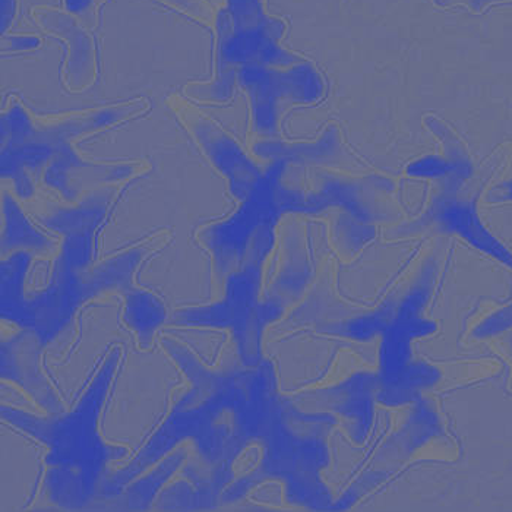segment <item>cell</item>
Listing matches in <instances>:
<instances>
[{"label":"cell","instance_id":"cell-1","mask_svg":"<svg viewBox=\"0 0 512 512\" xmlns=\"http://www.w3.org/2000/svg\"><path fill=\"white\" fill-rule=\"evenodd\" d=\"M163 346L191 387L137 457L107 476L91 510H99L103 502L118 496L183 441L194 442L201 463L233 464L243 447L261 436L276 404L274 378L267 366H259L256 371L214 372L178 341L164 338Z\"/></svg>","mask_w":512,"mask_h":512},{"label":"cell","instance_id":"cell-2","mask_svg":"<svg viewBox=\"0 0 512 512\" xmlns=\"http://www.w3.org/2000/svg\"><path fill=\"white\" fill-rule=\"evenodd\" d=\"M118 362L119 352H113L77 406L68 412L37 416L2 407L6 422L47 448L44 461L49 470L44 489L50 501L65 510H91L110 474L109 464L128 454L126 448L107 444L99 431L101 409Z\"/></svg>","mask_w":512,"mask_h":512},{"label":"cell","instance_id":"cell-3","mask_svg":"<svg viewBox=\"0 0 512 512\" xmlns=\"http://www.w3.org/2000/svg\"><path fill=\"white\" fill-rule=\"evenodd\" d=\"M91 233L66 236L55 271L43 292L28 297L24 278L31 254L18 251L2 262V316L21 328H30L49 343L66 327L79 306L101 292L116 290L120 295L132 286L134 262L128 255L109 259L88 270L91 259Z\"/></svg>","mask_w":512,"mask_h":512},{"label":"cell","instance_id":"cell-4","mask_svg":"<svg viewBox=\"0 0 512 512\" xmlns=\"http://www.w3.org/2000/svg\"><path fill=\"white\" fill-rule=\"evenodd\" d=\"M324 422L325 417L306 416L277 400L261 434L264 460L254 473L232 483L221 502H235L261 480L277 477L287 483L290 501L312 508L327 505L328 493L318 476L327 463L322 444Z\"/></svg>","mask_w":512,"mask_h":512},{"label":"cell","instance_id":"cell-5","mask_svg":"<svg viewBox=\"0 0 512 512\" xmlns=\"http://www.w3.org/2000/svg\"><path fill=\"white\" fill-rule=\"evenodd\" d=\"M273 242L274 232L259 236L249 249L242 267L227 276L223 299L214 305L180 309L173 316V324L229 330L245 365L258 366L262 330L268 322L280 315L276 305L258 303L262 262Z\"/></svg>","mask_w":512,"mask_h":512},{"label":"cell","instance_id":"cell-6","mask_svg":"<svg viewBox=\"0 0 512 512\" xmlns=\"http://www.w3.org/2000/svg\"><path fill=\"white\" fill-rule=\"evenodd\" d=\"M284 170L286 163L274 161L243 199L242 208L235 216L205 230L202 239L214 256L220 276H229L239 270L255 240L267 230H274L278 217L286 213L281 197Z\"/></svg>","mask_w":512,"mask_h":512},{"label":"cell","instance_id":"cell-7","mask_svg":"<svg viewBox=\"0 0 512 512\" xmlns=\"http://www.w3.org/2000/svg\"><path fill=\"white\" fill-rule=\"evenodd\" d=\"M239 79L251 100L256 132L268 137L276 134L284 107L311 103L324 90L318 72L306 63H297L286 71L273 66H245L240 69Z\"/></svg>","mask_w":512,"mask_h":512},{"label":"cell","instance_id":"cell-8","mask_svg":"<svg viewBox=\"0 0 512 512\" xmlns=\"http://www.w3.org/2000/svg\"><path fill=\"white\" fill-rule=\"evenodd\" d=\"M461 189H442V194L434 199V204L422 220L407 227V230H420L434 226L445 233H455L479 251L492 256L512 268V254L486 229L477 214L476 201L469 195L461 194Z\"/></svg>","mask_w":512,"mask_h":512},{"label":"cell","instance_id":"cell-9","mask_svg":"<svg viewBox=\"0 0 512 512\" xmlns=\"http://www.w3.org/2000/svg\"><path fill=\"white\" fill-rule=\"evenodd\" d=\"M390 188V180L375 176L366 179L324 176L318 183V188L309 194L292 189V211L318 213L324 208L340 207L349 213V218L363 223L375 216V198L379 194H385Z\"/></svg>","mask_w":512,"mask_h":512},{"label":"cell","instance_id":"cell-10","mask_svg":"<svg viewBox=\"0 0 512 512\" xmlns=\"http://www.w3.org/2000/svg\"><path fill=\"white\" fill-rule=\"evenodd\" d=\"M44 343L40 335L30 328L2 343V378L22 388L40 409L47 414L65 410L59 395L47 381L40 366V353Z\"/></svg>","mask_w":512,"mask_h":512},{"label":"cell","instance_id":"cell-11","mask_svg":"<svg viewBox=\"0 0 512 512\" xmlns=\"http://www.w3.org/2000/svg\"><path fill=\"white\" fill-rule=\"evenodd\" d=\"M283 25L278 21L264 27L233 30L229 15L220 25L221 59L227 66H293L300 60L278 44Z\"/></svg>","mask_w":512,"mask_h":512},{"label":"cell","instance_id":"cell-12","mask_svg":"<svg viewBox=\"0 0 512 512\" xmlns=\"http://www.w3.org/2000/svg\"><path fill=\"white\" fill-rule=\"evenodd\" d=\"M186 123L195 134V139L202 150L211 158L218 170L229 179L233 194L239 199L248 197L264 173L252 163L239 145L223 132L218 131L213 123L201 118L191 110H185Z\"/></svg>","mask_w":512,"mask_h":512},{"label":"cell","instance_id":"cell-13","mask_svg":"<svg viewBox=\"0 0 512 512\" xmlns=\"http://www.w3.org/2000/svg\"><path fill=\"white\" fill-rule=\"evenodd\" d=\"M426 126L441 142L444 154L419 158L407 167V173L416 178L438 180L442 189L463 188L473 175V164L466 147L441 120L428 118Z\"/></svg>","mask_w":512,"mask_h":512},{"label":"cell","instance_id":"cell-14","mask_svg":"<svg viewBox=\"0 0 512 512\" xmlns=\"http://www.w3.org/2000/svg\"><path fill=\"white\" fill-rule=\"evenodd\" d=\"M131 173L132 169L128 166H91L74 153H69L65 145V151L58 158L55 157L52 166L47 169L46 182L52 188L58 189L66 199H75L84 186L115 182L128 178Z\"/></svg>","mask_w":512,"mask_h":512},{"label":"cell","instance_id":"cell-15","mask_svg":"<svg viewBox=\"0 0 512 512\" xmlns=\"http://www.w3.org/2000/svg\"><path fill=\"white\" fill-rule=\"evenodd\" d=\"M185 450L173 451L151 467L150 472L141 474L138 480H132L115 498L103 502L99 510L109 511H145L156 501L163 491V486L169 482L183 463H185Z\"/></svg>","mask_w":512,"mask_h":512},{"label":"cell","instance_id":"cell-16","mask_svg":"<svg viewBox=\"0 0 512 512\" xmlns=\"http://www.w3.org/2000/svg\"><path fill=\"white\" fill-rule=\"evenodd\" d=\"M256 156L283 163L330 164L343 157L340 134L330 126L322 137L312 144H286V142L261 141L255 145Z\"/></svg>","mask_w":512,"mask_h":512},{"label":"cell","instance_id":"cell-17","mask_svg":"<svg viewBox=\"0 0 512 512\" xmlns=\"http://www.w3.org/2000/svg\"><path fill=\"white\" fill-rule=\"evenodd\" d=\"M3 211H5L6 217L2 242L3 254H8V252L17 248H21V251H24V249L33 252L49 251L50 246H52L50 240L28 223L27 218L18 208L17 202L8 195L3 201Z\"/></svg>","mask_w":512,"mask_h":512},{"label":"cell","instance_id":"cell-18","mask_svg":"<svg viewBox=\"0 0 512 512\" xmlns=\"http://www.w3.org/2000/svg\"><path fill=\"white\" fill-rule=\"evenodd\" d=\"M125 321L137 333L142 343L151 341L164 319L166 309L163 303L151 293L131 290L125 295Z\"/></svg>","mask_w":512,"mask_h":512},{"label":"cell","instance_id":"cell-19","mask_svg":"<svg viewBox=\"0 0 512 512\" xmlns=\"http://www.w3.org/2000/svg\"><path fill=\"white\" fill-rule=\"evenodd\" d=\"M229 18L233 30H245V28L264 27L270 25V20L264 14L261 0H229Z\"/></svg>","mask_w":512,"mask_h":512},{"label":"cell","instance_id":"cell-20","mask_svg":"<svg viewBox=\"0 0 512 512\" xmlns=\"http://www.w3.org/2000/svg\"><path fill=\"white\" fill-rule=\"evenodd\" d=\"M512 325V306L510 308L505 309V311L499 312L495 316H492L489 321H486L485 324L480 327L479 334L480 335H491L495 333H499V331L507 330Z\"/></svg>","mask_w":512,"mask_h":512},{"label":"cell","instance_id":"cell-21","mask_svg":"<svg viewBox=\"0 0 512 512\" xmlns=\"http://www.w3.org/2000/svg\"><path fill=\"white\" fill-rule=\"evenodd\" d=\"M489 201H512V178L493 188L491 194H489Z\"/></svg>","mask_w":512,"mask_h":512},{"label":"cell","instance_id":"cell-22","mask_svg":"<svg viewBox=\"0 0 512 512\" xmlns=\"http://www.w3.org/2000/svg\"><path fill=\"white\" fill-rule=\"evenodd\" d=\"M69 6L75 11H81L90 3V0H68Z\"/></svg>","mask_w":512,"mask_h":512},{"label":"cell","instance_id":"cell-23","mask_svg":"<svg viewBox=\"0 0 512 512\" xmlns=\"http://www.w3.org/2000/svg\"><path fill=\"white\" fill-rule=\"evenodd\" d=\"M489 2H501V0H473V3H476V5H483V3Z\"/></svg>","mask_w":512,"mask_h":512},{"label":"cell","instance_id":"cell-24","mask_svg":"<svg viewBox=\"0 0 512 512\" xmlns=\"http://www.w3.org/2000/svg\"><path fill=\"white\" fill-rule=\"evenodd\" d=\"M436 2H439V0H436Z\"/></svg>","mask_w":512,"mask_h":512}]
</instances>
